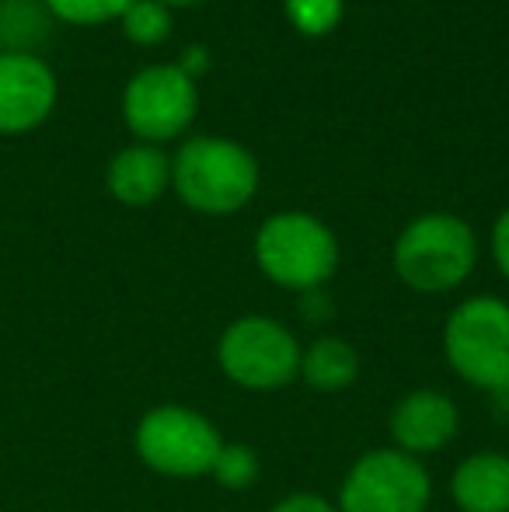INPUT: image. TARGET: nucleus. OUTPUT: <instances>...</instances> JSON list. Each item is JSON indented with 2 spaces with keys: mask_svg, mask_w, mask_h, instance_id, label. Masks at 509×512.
<instances>
[{
  "mask_svg": "<svg viewBox=\"0 0 509 512\" xmlns=\"http://www.w3.org/2000/svg\"><path fill=\"white\" fill-rule=\"evenodd\" d=\"M443 359L468 387L509 391V304L499 297H468L443 324Z\"/></svg>",
  "mask_w": 509,
  "mask_h": 512,
  "instance_id": "20e7f679",
  "label": "nucleus"
},
{
  "mask_svg": "<svg viewBox=\"0 0 509 512\" xmlns=\"http://www.w3.org/2000/svg\"><path fill=\"white\" fill-rule=\"evenodd\" d=\"M269 512H339V509H335V502L321 499L314 492H293L286 499H279Z\"/></svg>",
  "mask_w": 509,
  "mask_h": 512,
  "instance_id": "6ab92c4d",
  "label": "nucleus"
},
{
  "mask_svg": "<svg viewBox=\"0 0 509 512\" xmlns=\"http://www.w3.org/2000/svg\"><path fill=\"white\" fill-rule=\"evenodd\" d=\"M433 481L419 457L377 446L356 457L339 485V512H426Z\"/></svg>",
  "mask_w": 509,
  "mask_h": 512,
  "instance_id": "0eeeda50",
  "label": "nucleus"
},
{
  "mask_svg": "<svg viewBox=\"0 0 509 512\" xmlns=\"http://www.w3.org/2000/svg\"><path fill=\"white\" fill-rule=\"evenodd\" d=\"M109 196L123 206H150L171 189V157L154 143H133L123 147L109 161L105 171Z\"/></svg>",
  "mask_w": 509,
  "mask_h": 512,
  "instance_id": "9b49d317",
  "label": "nucleus"
},
{
  "mask_svg": "<svg viewBox=\"0 0 509 512\" xmlns=\"http://www.w3.org/2000/svg\"><path fill=\"white\" fill-rule=\"evenodd\" d=\"M360 377V356L346 338L321 335L307 349H300V377L311 391L339 394Z\"/></svg>",
  "mask_w": 509,
  "mask_h": 512,
  "instance_id": "ddd939ff",
  "label": "nucleus"
},
{
  "mask_svg": "<svg viewBox=\"0 0 509 512\" xmlns=\"http://www.w3.org/2000/svg\"><path fill=\"white\" fill-rule=\"evenodd\" d=\"M199 112V88L178 63H154L129 77L123 88V122L143 143L175 140Z\"/></svg>",
  "mask_w": 509,
  "mask_h": 512,
  "instance_id": "6e6552de",
  "label": "nucleus"
},
{
  "mask_svg": "<svg viewBox=\"0 0 509 512\" xmlns=\"http://www.w3.org/2000/svg\"><path fill=\"white\" fill-rule=\"evenodd\" d=\"M217 366L241 391H279L300 377V342L276 317L245 314L217 338Z\"/></svg>",
  "mask_w": 509,
  "mask_h": 512,
  "instance_id": "39448f33",
  "label": "nucleus"
},
{
  "mask_svg": "<svg viewBox=\"0 0 509 512\" xmlns=\"http://www.w3.org/2000/svg\"><path fill=\"white\" fill-rule=\"evenodd\" d=\"M255 262L269 283L293 293L325 290L339 269V241L311 213H276L255 234Z\"/></svg>",
  "mask_w": 509,
  "mask_h": 512,
  "instance_id": "7ed1b4c3",
  "label": "nucleus"
},
{
  "mask_svg": "<svg viewBox=\"0 0 509 512\" xmlns=\"http://www.w3.org/2000/svg\"><path fill=\"white\" fill-rule=\"evenodd\" d=\"M492 258H496L499 272H503V279L509 283V209L499 213L496 227H492Z\"/></svg>",
  "mask_w": 509,
  "mask_h": 512,
  "instance_id": "aec40b11",
  "label": "nucleus"
},
{
  "mask_svg": "<svg viewBox=\"0 0 509 512\" xmlns=\"http://www.w3.org/2000/svg\"><path fill=\"white\" fill-rule=\"evenodd\" d=\"M457 425H461V411L450 401V394L436 391V387L408 391L405 398L394 401L391 418H387L394 450L419 460L447 450L457 436Z\"/></svg>",
  "mask_w": 509,
  "mask_h": 512,
  "instance_id": "9d476101",
  "label": "nucleus"
},
{
  "mask_svg": "<svg viewBox=\"0 0 509 512\" xmlns=\"http://www.w3.org/2000/svg\"><path fill=\"white\" fill-rule=\"evenodd\" d=\"M53 11L46 0H0V53H32L53 35Z\"/></svg>",
  "mask_w": 509,
  "mask_h": 512,
  "instance_id": "4468645a",
  "label": "nucleus"
},
{
  "mask_svg": "<svg viewBox=\"0 0 509 512\" xmlns=\"http://www.w3.org/2000/svg\"><path fill=\"white\" fill-rule=\"evenodd\" d=\"M129 4H133V0H46V7L53 11L56 21L84 25V28L119 21Z\"/></svg>",
  "mask_w": 509,
  "mask_h": 512,
  "instance_id": "f3484780",
  "label": "nucleus"
},
{
  "mask_svg": "<svg viewBox=\"0 0 509 512\" xmlns=\"http://www.w3.org/2000/svg\"><path fill=\"white\" fill-rule=\"evenodd\" d=\"M300 314L307 321H328L332 317V300H328L325 290H311V293H300Z\"/></svg>",
  "mask_w": 509,
  "mask_h": 512,
  "instance_id": "412c9836",
  "label": "nucleus"
},
{
  "mask_svg": "<svg viewBox=\"0 0 509 512\" xmlns=\"http://www.w3.org/2000/svg\"><path fill=\"white\" fill-rule=\"evenodd\" d=\"M258 471H262V460L248 443H224L213 460V481L227 492H245L258 481Z\"/></svg>",
  "mask_w": 509,
  "mask_h": 512,
  "instance_id": "dca6fc26",
  "label": "nucleus"
},
{
  "mask_svg": "<svg viewBox=\"0 0 509 512\" xmlns=\"http://www.w3.org/2000/svg\"><path fill=\"white\" fill-rule=\"evenodd\" d=\"M171 189L196 213H238L252 203L258 189V161L252 150L234 140L196 136L171 157Z\"/></svg>",
  "mask_w": 509,
  "mask_h": 512,
  "instance_id": "f257e3e1",
  "label": "nucleus"
},
{
  "mask_svg": "<svg viewBox=\"0 0 509 512\" xmlns=\"http://www.w3.org/2000/svg\"><path fill=\"white\" fill-rule=\"evenodd\" d=\"M450 499L461 512H509V453L478 450L450 474Z\"/></svg>",
  "mask_w": 509,
  "mask_h": 512,
  "instance_id": "f8f14e48",
  "label": "nucleus"
},
{
  "mask_svg": "<svg viewBox=\"0 0 509 512\" xmlns=\"http://www.w3.org/2000/svg\"><path fill=\"white\" fill-rule=\"evenodd\" d=\"M123 32L136 46H161L171 35V11L161 0H133L123 11Z\"/></svg>",
  "mask_w": 509,
  "mask_h": 512,
  "instance_id": "2eb2a0df",
  "label": "nucleus"
},
{
  "mask_svg": "<svg viewBox=\"0 0 509 512\" xmlns=\"http://www.w3.org/2000/svg\"><path fill=\"white\" fill-rule=\"evenodd\" d=\"M286 18L304 35H328L342 21V0H286Z\"/></svg>",
  "mask_w": 509,
  "mask_h": 512,
  "instance_id": "a211bd4d",
  "label": "nucleus"
},
{
  "mask_svg": "<svg viewBox=\"0 0 509 512\" xmlns=\"http://www.w3.org/2000/svg\"><path fill=\"white\" fill-rule=\"evenodd\" d=\"M60 84L42 56L0 53V136H25L53 115Z\"/></svg>",
  "mask_w": 509,
  "mask_h": 512,
  "instance_id": "1a4fd4ad",
  "label": "nucleus"
},
{
  "mask_svg": "<svg viewBox=\"0 0 509 512\" xmlns=\"http://www.w3.org/2000/svg\"><path fill=\"white\" fill-rule=\"evenodd\" d=\"M224 436L206 415L182 405H157L136 422L133 450L143 467L164 478H203L213 471Z\"/></svg>",
  "mask_w": 509,
  "mask_h": 512,
  "instance_id": "423d86ee",
  "label": "nucleus"
},
{
  "mask_svg": "<svg viewBox=\"0 0 509 512\" xmlns=\"http://www.w3.org/2000/svg\"><path fill=\"white\" fill-rule=\"evenodd\" d=\"M478 237L454 213H422L391 248L394 276L415 293H450L475 272Z\"/></svg>",
  "mask_w": 509,
  "mask_h": 512,
  "instance_id": "f03ea898",
  "label": "nucleus"
},
{
  "mask_svg": "<svg viewBox=\"0 0 509 512\" xmlns=\"http://www.w3.org/2000/svg\"><path fill=\"white\" fill-rule=\"evenodd\" d=\"M164 7H192V4H203V0H161Z\"/></svg>",
  "mask_w": 509,
  "mask_h": 512,
  "instance_id": "4be33fe9",
  "label": "nucleus"
}]
</instances>
